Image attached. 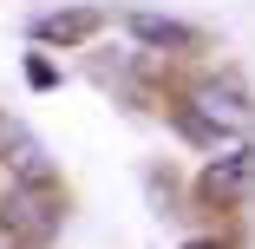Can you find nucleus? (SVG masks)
<instances>
[{
  "label": "nucleus",
  "mask_w": 255,
  "mask_h": 249,
  "mask_svg": "<svg viewBox=\"0 0 255 249\" xmlns=\"http://www.w3.org/2000/svg\"><path fill=\"white\" fill-rule=\"evenodd\" d=\"M249 190H255V151H249V144H229V151L210 158V171L196 177L203 204H242Z\"/></svg>",
  "instance_id": "nucleus-3"
},
{
  "label": "nucleus",
  "mask_w": 255,
  "mask_h": 249,
  "mask_svg": "<svg viewBox=\"0 0 255 249\" xmlns=\"http://www.w3.org/2000/svg\"><path fill=\"white\" fill-rule=\"evenodd\" d=\"M190 249H223V243H190Z\"/></svg>",
  "instance_id": "nucleus-6"
},
{
  "label": "nucleus",
  "mask_w": 255,
  "mask_h": 249,
  "mask_svg": "<svg viewBox=\"0 0 255 249\" xmlns=\"http://www.w3.org/2000/svg\"><path fill=\"white\" fill-rule=\"evenodd\" d=\"M170 118H177V131L190 138V144H210V151H223L229 138H249V125H255V105H249V92L236 85V79H196L177 105H170Z\"/></svg>",
  "instance_id": "nucleus-1"
},
{
  "label": "nucleus",
  "mask_w": 255,
  "mask_h": 249,
  "mask_svg": "<svg viewBox=\"0 0 255 249\" xmlns=\"http://www.w3.org/2000/svg\"><path fill=\"white\" fill-rule=\"evenodd\" d=\"M125 26H131V39H144V46H164V53H170V46H183V53H190V46H203V33H196V26H183V20H164V13H125Z\"/></svg>",
  "instance_id": "nucleus-5"
},
{
  "label": "nucleus",
  "mask_w": 255,
  "mask_h": 249,
  "mask_svg": "<svg viewBox=\"0 0 255 249\" xmlns=\"http://www.w3.org/2000/svg\"><path fill=\"white\" fill-rule=\"evenodd\" d=\"M0 164L13 171L20 190H53V184H59L53 164H46V151H39V138H33L20 118H0Z\"/></svg>",
  "instance_id": "nucleus-2"
},
{
  "label": "nucleus",
  "mask_w": 255,
  "mask_h": 249,
  "mask_svg": "<svg viewBox=\"0 0 255 249\" xmlns=\"http://www.w3.org/2000/svg\"><path fill=\"white\" fill-rule=\"evenodd\" d=\"M98 26H105V13H98V7H66V13L33 20V39H46V46H85Z\"/></svg>",
  "instance_id": "nucleus-4"
}]
</instances>
